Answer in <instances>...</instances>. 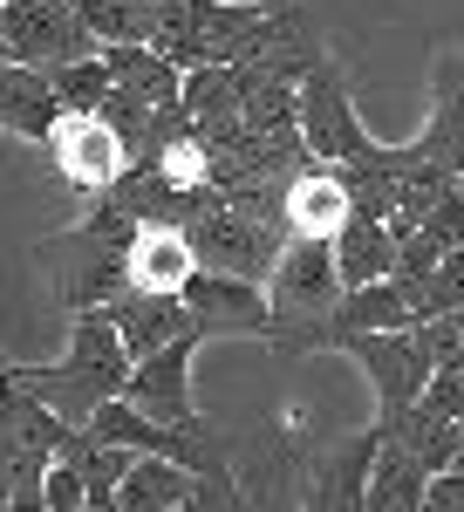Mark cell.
Returning a JSON list of instances; mask_svg holds the SVG:
<instances>
[{"label": "cell", "instance_id": "1", "mask_svg": "<svg viewBox=\"0 0 464 512\" xmlns=\"http://www.w3.org/2000/svg\"><path fill=\"white\" fill-rule=\"evenodd\" d=\"M0 376H7L21 396H35L41 410H55V417L76 431V424H89L96 403L123 396L130 349H123V335L110 328L103 308H82L76 315V342H69L62 362H0Z\"/></svg>", "mask_w": 464, "mask_h": 512}, {"label": "cell", "instance_id": "2", "mask_svg": "<svg viewBox=\"0 0 464 512\" xmlns=\"http://www.w3.org/2000/svg\"><path fill=\"white\" fill-rule=\"evenodd\" d=\"M267 294V342L280 355H314L335 349V301H342V280L328 260V239H280L273 253V274L260 280Z\"/></svg>", "mask_w": 464, "mask_h": 512}, {"label": "cell", "instance_id": "3", "mask_svg": "<svg viewBox=\"0 0 464 512\" xmlns=\"http://www.w3.org/2000/svg\"><path fill=\"white\" fill-rule=\"evenodd\" d=\"M267 7L273 0H144V41L178 69L232 62Z\"/></svg>", "mask_w": 464, "mask_h": 512}, {"label": "cell", "instance_id": "4", "mask_svg": "<svg viewBox=\"0 0 464 512\" xmlns=\"http://www.w3.org/2000/svg\"><path fill=\"white\" fill-rule=\"evenodd\" d=\"M137 233V219H123L110 198H96V212L69 226L62 239H48V267H55V294L62 308L82 315V308H103L110 294H123V246Z\"/></svg>", "mask_w": 464, "mask_h": 512}, {"label": "cell", "instance_id": "5", "mask_svg": "<svg viewBox=\"0 0 464 512\" xmlns=\"http://www.w3.org/2000/svg\"><path fill=\"white\" fill-rule=\"evenodd\" d=\"M185 246H192V260L205 274H232V280H260L273 274V253H280V233L260 226V219H246V212H232L219 192H198L192 219H185Z\"/></svg>", "mask_w": 464, "mask_h": 512}, {"label": "cell", "instance_id": "6", "mask_svg": "<svg viewBox=\"0 0 464 512\" xmlns=\"http://www.w3.org/2000/svg\"><path fill=\"white\" fill-rule=\"evenodd\" d=\"M0 48H7V62L41 69V76L96 55L89 28L76 21V0H0Z\"/></svg>", "mask_w": 464, "mask_h": 512}, {"label": "cell", "instance_id": "7", "mask_svg": "<svg viewBox=\"0 0 464 512\" xmlns=\"http://www.w3.org/2000/svg\"><path fill=\"white\" fill-rule=\"evenodd\" d=\"M294 96H301V144H308L321 164H355V158L376 151V137H369V123L355 117L348 82H342V69H335L328 55L294 82Z\"/></svg>", "mask_w": 464, "mask_h": 512}, {"label": "cell", "instance_id": "8", "mask_svg": "<svg viewBox=\"0 0 464 512\" xmlns=\"http://www.w3.org/2000/svg\"><path fill=\"white\" fill-rule=\"evenodd\" d=\"M198 342H205V335H178V342H164V349L137 355L130 376H123V403L144 410V417H157V424H171V431H205V417H198V403H192Z\"/></svg>", "mask_w": 464, "mask_h": 512}, {"label": "cell", "instance_id": "9", "mask_svg": "<svg viewBox=\"0 0 464 512\" xmlns=\"http://www.w3.org/2000/svg\"><path fill=\"white\" fill-rule=\"evenodd\" d=\"M48 158H55V171L76 185V192H110L116 178L130 171V151L116 144V130L96 110H55V123H48Z\"/></svg>", "mask_w": 464, "mask_h": 512}, {"label": "cell", "instance_id": "10", "mask_svg": "<svg viewBox=\"0 0 464 512\" xmlns=\"http://www.w3.org/2000/svg\"><path fill=\"white\" fill-rule=\"evenodd\" d=\"M342 349L355 355V362H362V376L376 383V403H383V417L410 410V403L424 396V383H430V355H424V342H417L410 328H376V335H348Z\"/></svg>", "mask_w": 464, "mask_h": 512}, {"label": "cell", "instance_id": "11", "mask_svg": "<svg viewBox=\"0 0 464 512\" xmlns=\"http://www.w3.org/2000/svg\"><path fill=\"white\" fill-rule=\"evenodd\" d=\"M185 294V308H192L198 335L212 342V335H260L267 342V294L253 287V280H232V274H205V267H192V280L178 287Z\"/></svg>", "mask_w": 464, "mask_h": 512}, {"label": "cell", "instance_id": "12", "mask_svg": "<svg viewBox=\"0 0 464 512\" xmlns=\"http://www.w3.org/2000/svg\"><path fill=\"white\" fill-rule=\"evenodd\" d=\"M192 246H185V226H164V219H144L130 246H123V287L130 294H178L192 280Z\"/></svg>", "mask_w": 464, "mask_h": 512}, {"label": "cell", "instance_id": "13", "mask_svg": "<svg viewBox=\"0 0 464 512\" xmlns=\"http://www.w3.org/2000/svg\"><path fill=\"white\" fill-rule=\"evenodd\" d=\"M348 219V192H342V171L335 164H301L287 178V198H280V233L287 239H335Z\"/></svg>", "mask_w": 464, "mask_h": 512}, {"label": "cell", "instance_id": "14", "mask_svg": "<svg viewBox=\"0 0 464 512\" xmlns=\"http://www.w3.org/2000/svg\"><path fill=\"white\" fill-rule=\"evenodd\" d=\"M103 315H110V328L123 335L130 362L151 355V349H164V342H178V335H198L185 294H130V287H123V294L103 301Z\"/></svg>", "mask_w": 464, "mask_h": 512}, {"label": "cell", "instance_id": "15", "mask_svg": "<svg viewBox=\"0 0 464 512\" xmlns=\"http://www.w3.org/2000/svg\"><path fill=\"white\" fill-rule=\"evenodd\" d=\"M424 485L430 472L376 431V451H369V472H362V512H417L424 506Z\"/></svg>", "mask_w": 464, "mask_h": 512}, {"label": "cell", "instance_id": "16", "mask_svg": "<svg viewBox=\"0 0 464 512\" xmlns=\"http://www.w3.org/2000/svg\"><path fill=\"white\" fill-rule=\"evenodd\" d=\"M328 260H335V280H342V287H369V280H383L389 267H396V239H389L383 219L348 212L342 233L328 239Z\"/></svg>", "mask_w": 464, "mask_h": 512}, {"label": "cell", "instance_id": "17", "mask_svg": "<svg viewBox=\"0 0 464 512\" xmlns=\"http://www.w3.org/2000/svg\"><path fill=\"white\" fill-rule=\"evenodd\" d=\"M417 308H410V294L396 287V274L369 280V287H342V301H335V349H342L348 335H376V328H410Z\"/></svg>", "mask_w": 464, "mask_h": 512}, {"label": "cell", "instance_id": "18", "mask_svg": "<svg viewBox=\"0 0 464 512\" xmlns=\"http://www.w3.org/2000/svg\"><path fill=\"white\" fill-rule=\"evenodd\" d=\"M55 89L41 69H21V62H0V130H14V137H48V123H55Z\"/></svg>", "mask_w": 464, "mask_h": 512}, {"label": "cell", "instance_id": "19", "mask_svg": "<svg viewBox=\"0 0 464 512\" xmlns=\"http://www.w3.org/2000/svg\"><path fill=\"white\" fill-rule=\"evenodd\" d=\"M192 478H198V472L171 465V458L137 451V458H130V472L116 478V506H123V512H171L185 492H192Z\"/></svg>", "mask_w": 464, "mask_h": 512}, {"label": "cell", "instance_id": "20", "mask_svg": "<svg viewBox=\"0 0 464 512\" xmlns=\"http://www.w3.org/2000/svg\"><path fill=\"white\" fill-rule=\"evenodd\" d=\"M417 151H424L430 164H444L451 178L464 171V82L451 76V62H437V110H430Z\"/></svg>", "mask_w": 464, "mask_h": 512}, {"label": "cell", "instance_id": "21", "mask_svg": "<svg viewBox=\"0 0 464 512\" xmlns=\"http://www.w3.org/2000/svg\"><path fill=\"white\" fill-rule=\"evenodd\" d=\"M48 89H55L62 110H103V96H110V69H103V55H82V62L48 69Z\"/></svg>", "mask_w": 464, "mask_h": 512}, {"label": "cell", "instance_id": "22", "mask_svg": "<svg viewBox=\"0 0 464 512\" xmlns=\"http://www.w3.org/2000/svg\"><path fill=\"white\" fill-rule=\"evenodd\" d=\"M76 21L96 48L110 41H144V0H76Z\"/></svg>", "mask_w": 464, "mask_h": 512}, {"label": "cell", "instance_id": "23", "mask_svg": "<svg viewBox=\"0 0 464 512\" xmlns=\"http://www.w3.org/2000/svg\"><path fill=\"white\" fill-rule=\"evenodd\" d=\"M171 512H260V506L239 492V478H232V472H198L192 492H185Z\"/></svg>", "mask_w": 464, "mask_h": 512}, {"label": "cell", "instance_id": "24", "mask_svg": "<svg viewBox=\"0 0 464 512\" xmlns=\"http://www.w3.org/2000/svg\"><path fill=\"white\" fill-rule=\"evenodd\" d=\"M424 506L430 512H464V472H458V465H451V472H437L424 485Z\"/></svg>", "mask_w": 464, "mask_h": 512}, {"label": "cell", "instance_id": "25", "mask_svg": "<svg viewBox=\"0 0 464 512\" xmlns=\"http://www.w3.org/2000/svg\"><path fill=\"white\" fill-rule=\"evenodd\" d=\"M21 472H35V465H28V458H14V451L0 444V512H7V499H14V478H21Z\"/></svg>", "mask_w": 464, "mask_h": 512}, {"label": "cell", "instance_id": "26", "mask_svg": "<svg viewBox=\"0 0 464 512\" xmlns=\"http://www.w3.org/2000/svg\"><path fill=\"white\" fill-rule=\"evenodd\" d=\"M444 62H451V76H458V82H464V48H458V55H444Z\"/></svg>", "mask_w": 464, "mask_h": 512}, {"label": "cell", "instance_id": "27", "mask_svg": "<svg viewBox=\"0 0 464 512\" xmlns=\"http://www.w3.org/2000/svg\"><path fill=\"white\" fill-rule=\"evenodd\" d=\"M451 465H458V472H464V417H458V458H451Z\"/></svg>", "mask_w": 464, "mask_h": 512}, {"label": "cell", "instance_id": "28", "mask_svg": "<svg viewBox=\"0 0 464 512\" xmlns=\"http://www.w3.org/2000/svg\"><path fill=\"white\" fill-rule=\"evenodd\" d=\"M458 192H464V171H458Z\"/></svg>", "mask_w": 464, "mask_h": 512}, {"label": "cell", "instance_id": "29", "mask_svg": "<svg viewBox=\"0 0 464 512\" xmlns=\"http://www.w3.org/2000/svg\"><path fill=\"white\" fill-rule=\"evenodd\" d=\"M0 62H7V48H0Z\"/></svg>", "mask_w": 464, "mask_h": 512}, {"label": "cell", "instance_id": "30", "mask_svg": "<svg viewBox=\"0 0 464 512\" xmlns=\"http://www.w3.org/2000/svg\"><path fill=\"white\" fill-rule=\"evenodd\" d=\"M417 512H430V506H417Z\"/></svg>", "mask_w": 464, "mask_h": 512}]
</instances>
